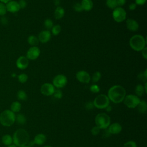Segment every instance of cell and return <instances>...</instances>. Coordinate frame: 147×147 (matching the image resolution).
<instances>
[{"label": "cell", "mask_w": 147, "mask_h": 147, "mask_svg": "<svg viewBox=\"0 0 147 147\" xmlns=\"http://www.w3.org/2000/svg\"><path fill=\"white\" fill-rule=\"evenodd\" d=\"M61 26L59 25H53L51 29L52 34L54 36L58 35L60 33V32H61Z\"/></svg>", "instance_id": "cell-29"}, {"label": "cell", "mask_w": 147, "mask_h": 147, "mask_svg": "<svg viewBox=\"0 0 147 147\" xmlns=\"http://www.w3.org/2000/svg\"><path fill=\"white\" fill-rule=\"evenodd\" d=\"M44 27L48 30L49 29H51L53 27V22L52 21V20L49 19V18H47L46 19L45 21H44Z\"/></svg>", "instance_id": "cell-31"}, {"label": "cell", "mask_w": 147, "mask_h": 147, "mask_svg": "<svg viewBox=\"0 0 147 147\" xmlns=\"http://www.w3.org/2000/svg\"><path fill=\"white\" fill-rule=\"evenodd\" d=\"M46 139H47V138H46V136L45 134H44L42 133H39L34 137L33 141H34V144L41 145L45 143Z\"/></svg>", "instance_id": "cell-18"}, {"label": "cell", "mask_w": 147, "mask_h": 147, "mask_svg": "<svg viewBox=\"0 0 147 147\" xmlns=\"http://www.w3.org/2000/svg\"><path fill=\"white\" fill-rule=\"evenodd\" d=\"M43 147H52V146H50V145H46V146H44Z\"/></svg>", "instance_id": "cell-54"}, {"label": "cell", "mask_w": 147, "mask_h": 147, "mask_svg": "<svg viewBox=\"0 0 147 147\" xmlns=\"http://www.w3.org/2000/svg\"><path fill=\"white\" fill-rule=\"evenodd\" d=\"M7 147H17V146H16L14 144H11L9 146H7Z\"/></svg>", "instance_id": "cell-52"}, {"label": "cell", "mask_w": 147, "mask_h": 147, "mask_svg": "<svg viewBox=\"0 0 147 147\" xmlns=\"http://www.w3.org/2000/svg\"><path fill=\"white\" fill-rule=\"evenodd\" d=\"M90 90L93 93H98L100 91V88L96 84H92L90 86Z\"/></svg>", "instance_id": "cell-37"}, {"label": "cell", "mask_w": 147, "mask_h": 147, "mask_svg": "<svg viewBox=\"0 0 147 147\" xmlns=\"http://www.w3.org/2000/svg\"><path fill=\"white\" fill-rule=\"evenodd\" d=\"M146 86H147V83H146V82H145V86L144 87V90H145V93H146V92H147V88H146Z\"/></svg>", "instance_id": "cell-51"}, {"label": "cell", "mask_w": 147, "mask_h": 147, "mask_svg": "<svg viewBox=\"0 0 147 147\" xmlns=\"http://www.w3.org/2000/svg\"><path fill=\"white\" fill-rule=\"evenodd\" d=\"M40 55V49L37 47H31L27 51L26 57L28 60H36Z\"/></svg>", "instance_id": "cell-10"}, {"label": "cell", "mask_w": 147, "mask_h": 147, "mask_svg": "<svg viewBox=\"0 0 147 147\" xmlns=\"http://www.w3.org/2000/svg\"><path fill=\"white\" fill-rule=\"evenodd\" d=\"M80 3L83 10L86 11L91 10L93 7V2L92 0H82Z\"/></svg>", "instance_id": "cell-19"}, {"label": "cell", "mask_w": 147, "mask_h": 147, "mask_svg": "<svg viewBox=\"0 0 147 147\" xmlns=\"http://www.w3.org/2000/svg\"><path fill=\"white\" fill-rule=\"evenodd\" d=\"M122 126L117 122H115L110 125L108 127V131L110 134H117L122 130Z\"/></svg>", "instance_id": "cell-17"}, {"label": "cell", "mask_w": 147, "mask_h": 147, "mask_svg": "<svg viewBox=\"0 0 147 147\" xmlns=\"http://www.w3.org/2000/svg\"><path fill=\"white\" fill-rule=\"evenodd\" d=\"M140 100V99L137 95L129 94L125 96L123 101L126 107L130 109H133L137 107Z\"/></svg>", "instance_id": "cell-7"}, {"label": "cell", "mask_w": 147, "mask_h": 147, "mask_svg": "<svg viewBox=\"0 0 147 147\" xmlns=\"http://www.w3.org/2000/svg\"><path fill=\"white\" fill-rule=\"evenodd\" d=\"M145 92L144 86L142 84H137L135 88V93L137 96H141Z\"/></svg>", "instance_id": "cell-27"}, {"label": "cell", "mask_w": 147, "mask_h": 147, "mask_svg": "<svg viewBox=\"0 0 147 147\" xmlns=\"http://www.w3.org/2000/svg\"><path fill=\"white\" fill-rule=\"evenodd\" d=\"M53 2H54V4L56 6H57H57H59V4L60 3V0H54Z\"/></svg>", "instance_id": "cell-47"}, {"label": "cell", "mask_w": 147, "mask_h": 147, "mask_svg": "<svg viewBox=\"0 0 147 147\" xmlns=\"http://www.w3.org/2000/svg\"><path fill=\"white\" fill-rule=\"evenodd\" d=\"M93 103L94 107L98 109H103L109 105L110 100L107 95L105 94H100L94 99Z\"/></svg>", "instance_id": "cell-6"}, {"label": "cell", "mask_w": 147, "mask_h": 147, "mask_svg": "<svg viewBox=\"0 0 147 147\" xmlns=\"http://www.w3.org/2000/svg\"><path fill=\"white\" fill-rule=\"evenodd\" d=\"M0 21L1 22V24L3 25H6L7 24V19L6 18V17H5V16H2L0 20Z\"/></svg>", "instance_id": "cell-42"}, {"label": "cell", "mask_w": 147, "mask_h": 147, "mask_svg": "<svg viewBox=\"0 0 147 147\" xmlns=\"http://www.w3.org/2000/svg\"><path fill=\"white\" fill-rule=\"evenodd\" d=\"M84 107H85L86 109H87L88 110H90L93 109L94 107V105L93 102L88 101V102H86L85 105H84Z\"/></svg>", "instance_id": "cell-39"}, {"label": "cell", "mask_w": 147, "mask_h": 147, "mask_svg": "<svg viewBox=\"0 0 147 147\" xmlns=\"http://www.w3.org/2000/svg\"><path fill=\"white\" fill-rule=\"evenodd\" d=\"M13 143L17 147H21L28 144L29 141V135L24 129H17L12 137Z\"/></svg>", "instance_id": "cell-2"}, {"label": "cell", "mask_w": 147, "mask_h": 147, "mask_svg": "<svg viewBox=\"0 0 147 147\" xmlns=\"http://www.w3.org/2000/svg\"><path fill=\"white\" fill-rule=\"evenodd\" d=\"M28 145H29V146H30V147H32V146H33L34 145V141H29L28 142V144H27Z\"/></svg>", "instance_id": "cell-49"}, {"label": "cell", "mask_w": 147, "mask_h": 147, "mask_svg": "<svg viewBox=\"0 0 147 147\" xmlns=\"http://www.w3.org/2000/svg\"><path fill=\"white\" fill-rule=\"evenodd\" d=\"M100 78H101L100 72L99 71H96L93 74L92 77V80L94 83H96L100 79Z\"/></svg>", "instance_id": "cell-33"}, {"label": "cell", "mask_w": 147, "mask_h": 147, "mask_svg": "<svg viewBox=\"0 0 147 147\" xmlns=\"http://www.w3.org/2000/svg\"><path fill=\"white\" fill-rule=\"evenodd\" d=\"M106 3L107 6L111 9L114 10L117 7H118L117 0H106Z\"/></svg>", "instance_id": "cell-28"}, {"label": "cell", "mask_w": 147, "mask_h": 147, "mask_svg": "<svg viewBox=\"0 0 147 147\" xmlns=\"http://www.w3.org/2000/svg\"><path fill=\"white\" fill-rule=\"evenodd\" d=\"M105 109H106V111H108V112L111 111V110H112V107H111V106H110V105L107 106Z\"/></svg>", "instance_id": "cell-48"}, {"label": "cell", "mask_w": 147, "mask_h": 147, "mask_svg": "<svg viewBox=\"0 0 147 147\" xmlns=\"http://www.w3.org/2000/svg\"><path fill=\"white\" fill-rule=\"evenodd\" d=\"M146 72H147V69H146L145 70V71H144L143 73H141V74H139L138 76V78H139L140 80H142V81H144V82H146V79H147V74H146Z\"/></svg>", "instance_id": "cell-36"}, {"label": "cell", "mask_w": 147, "mask_h": 147, "mask_svg": "<svg viewBox=\"0 0 147 147\" xmlns=\"http://www.w3.org/2000/svg\"><path fill=\"white\" fill-rule=\"evenodd\" d=\"M100 129L98 126H94L92 129L91 130V134L94 136H96L98 135L99 132H100Z\"/></svg>", "instance_id": "cell-40"}, {"label": "cell", "mask_w": 147, "mask_h": 147, "mask_svg": "<svg viewBox=\"0 0 147 147\" xmlns=\"http://www.w3.org/2000/svg\"><path fill=\"white\" fill-rule=\"evenodd\" d=\"M17 98L20 100H26L28 98V96L24 90H20L17 93Z\"/></svg>", "instance_id": "cell-26"}, {"label": "cell", "mask_w": 147, "mask_h": 147, "mask_svg": "<svg viewBox=\"0 0 147 147\" xmlns=\"http://www.w3.org/2000/svg\"><path fill=\"white\" fill-rule=\"evenodd\" d=\"M53 96L55 98L57 99H61L63 96V92L60 89H57L55 90V92L53 93Z\"/></svg>", "instance_id": "cell-35"}, {"label": "cell", "mask_w": 147, "mask_h": 147, "mask_svg": "<svg viewBox=\"0 0 147 147\" xmlns=\"http://www.w3.org/2000/svg\"><path fill=\"white\" fill-rule=\"evenodd\" d=\"M51 37V33L49 30H42L38 34V39L39 42L42 43H46L48 42Z\"/></svg>", "instance_id": "cell-15"}, {"label": "cell", "mask_w": 147, "mask_h": 147, "mask_svg": "<svg viewBox=\"0 0 147 147\" xmlns=\"http://www.w3.org/2000/svg\"><path fill=\"white\" fill-rule=\"evenodd\" d=\"M142 56H143V57L146 60L147 59V48L145 47L142 51Z\"/></svg>", "instance_id": "cell-43"}, {"label": "cell", "mask_w": 147, "mask_h": 147, "mask_svg": "<svg viewBox=\"0 0 147 147\" xmlns=\"http://www.w3.org/2000/svg\"><path fill=\"white\" fill-rule=\"evenodd\" d=\"M7 13L6 4L0 2V16H5Z\"/></svg>", "instance_id": "cell-32"}, {"label": "cell", "mask_w": 147, "mask_h": 147, "mask_svg": "<svg viewBox=\"0 0 147 147\" xmlns=\"http://www.w3.org/2000/svg\"><path fill=\"white\" fill-rule=\"evenodd\" d=\"M7 11L11 13H16L20 10V6L17 1L12 0L6 4Z\"/></svg>", "instance_id": "cell-14"}, {"label": "cell", "mask_w": 147, "mask_h": 147, "mask_svg": "<svg viewBox=\"0 0 147 147\" xmlns=\"http://www.w3.org/2000/svg\"><path fill=\"white\" fill-rule=\"evenodd\" d=\"M126 2V0H117V6L118 7H121L123 6Z\"/></svg>", "instance_id": "cell-44"}, {"label": "cell", "mask_w": 147, "mask_h": 147, "mask_svg": "<svg viewBox=\"0 0 147 147\" xmlns=\"http://www.w3.org/2000/svg\"><path fill=\"white\" fill-rule=\"evenodd\" d=\"M28 42L30 45L32 47H37V45L39 43V40L38 37L34 35H30L28 38Z\"/></svg>", "instance_id": "cell-22"}, {"label": "cell", "mask_w": 147, "mask_h": 147, "mask_svg": "<svg viewBox=\"0 0 147 147\" xmlns=\"http://www.w3.org/2000/svg\"><path fill=\"white\" fill-rule=\"evenodd\" d=\"M16 121L19 125H24L26 123V118L23 114H18L16 115Z\"/></svg>", "instance_id": "cell-25"}, {"label": "cell", "mask_w": 147, "mask_h": 147, "mask_svg": "<svg viewBox=\"0 0 147 147\" xmlns=\"http://www.w3.org/2000/svg\"><path fill=\"white\" fill-rule=\"evenodd\" d=\"M55 88L54 86L49 83H44L40 88L41 92L45 96H50L53 94Z\"/></svg>", "instance_id": "cell-11"}, {"label": "cell", "mask_w": 147, "mask_h": 147, "mask_svg": "<svg viewBox=\"0 0 147 147\" xmlns=\"http://www.w3.org/2000/svg\"><path fill=\"white\" fill-rule=\"evenodd\" d=\"M52 83L55 87L59 89L64 87L67 84V78L64 75L59 74L53 78Z\"/></svg>", "instance_id": "cell-9"}, {"label": "cell", "mask_w": 147, "mask_h": 147, "mask_svg": "<svg viewBox=\"0 0 147 147\" xmlns=\"http://www.w3.org/2000/svg\"><path fill=\"white\" fill-rule=\"evenodd\" d=\"M136 7H137V5L135 3H131L129 6V8L130 10H135L136 9Z\"/></svg>", "instance_id": "cell-46"}, {"label": "cell", "mask_w": 147, "mask_h": 147, "mask_svg": "<svg viewBox=\"0 0 147 147\" xmlns=\"http://www.w3.org/2000/svg\"><path fill=\"white\" fill-rule=\"evenodd\" d=\"M123 147H137V144L133 141H129L124 144Z\"/></svg>", "instance_id": "cell-38"}, {"label": "cell", "mask_w": 147, "mask_h": 147, "mask_svg": "<svg viewBox=\"0 0 147 147\" xmlns=\"http://www.w3.org/2000/svg\"><path fill=\"white\" fill-rule=\"evenodd\" d=\"M146 41L141 34H136L133 36L129 41V44L130 47L136 51H141L146 45Z\"/></svg>", "instance_id": "cell-3"}, {"label": "cell", "mask_w": 147, "mask_h": 147, "mask_svg": "<svg viewBox=\"0 0 147 147\" xmlns=\"http://www.w3.org/2000/svg\"><path fill=\"white\" fill-rule=\"evenodd\" d=\"M2 142L6 146H9L13 144V138L9 134H5L2 137Z\"/></svg>", "instance_id": "cell-24"}, {"label": "cell", "mask_w": 147, "mask_h": 147, "mask_svg": "<svg viewBox=\"0 0 147 147\" xmlns=\"http://www.w3.org/2000/svg\"><path fill=\"white\" fill-rule=\"evenodd\" d=\"M137 107L138 111L141 113H145L147 110V103L144 100H140Z\"/></svg>", "instance_id": "cell-21"}, {"label": "cell", "mask_w": 147, "mask_h": 147, "mask_svg": "<svg viewBox=\"0 0 147 147\" xmlns=\"http://www.w3.org/2000/svg\"><path fill=\"white\" fill-rule=\"evenodd\" d=\"M16 122V115L10 110L7 109L0 114V123L6 127L11 126Z\"/></svg>", "instance_id": "cell-4"}, {"label": "cell", "mask_w": 147, "mask_h": 147, "mask_svg": "<svg viewBox=\"0 0 147 147\" xmlns=\"http://www.w3.org/2000/svg\"><path fill=\"white\" fill-rule=\"evenodd\" d=\"M16 64L18 69L21 70L25 69L29 65V60L26 56H21L17 59Z\"/></svg>", "instance_id": "cell-13"}, {"label": "cell", "mask_w": 147, "mask_h": 147, "mask_svg": "<svg viewBox=\"0 0 147 147\" xmlns=\"http://www.w3.org/2000/svg\"><path fill=\"white\" fill-rule=\"evenodd\" d=\"M21 147H30V146H29L28 145H24V146H21Z\"/></svg>", "instance_id": "cell-53"}, {"label": "cell", "mask_w": 147, "mask_h": 147, "mask_svg": "<svg viewBox=\"0 0 147 147\" xmlns=\"http://www.w3.org/2000/svg\"><path fill=\"white\" fill-rule=\"evenodd\" d=\"M21 104L18 101L13 102L10 106V110L13 113H18L21 110Z\"/></svg>", "instance_id": "cell-23"}, {"label": "cell", "mask_w": 147, "mask_h": 147, "mask_svg": "<svg viewBox=\"0 0 147 147\" xmlns=\"http://www.w3.org/2000/svg\"><path fill=\"white\" fill-rule=\"evenodd\" d=\"M126 25L127 28L131 32H136L139 28V24L134 19L129 18L126 21Z\"/></svg>", "instance_id": "cell-16"}, {"label": "cell", "mask_w": 147, "mask_h": 147, "mask_svg": "<svg viewBox=\"0 0 147 147\" xmlns=\"http://www.w3.org/2000/svg\"><path fill=\"white\" fill-rule=\"evenodd\" d=\"M95 122L99 129H107L110 124V118L106 113H99L95 117Z\"/></svg>", "instance_id": "cell-5"}, {"label": "cell", "mask_w": 147, "mask_h": 147, "mask_svg": "<svg viewBox=\"0 0 147 147\" xmlns=\"http://www.w3.org/2000/svg\"><path fill=\"white\" fill-rule=\"evenodd\" d=\"M146 0H135V3L137 5H143L146 3Z\"/></svg>", "instance_id": "cell-45"}, {"label": "cell", "mask_w": 147, "mask_h": 147, "mask_svg": "<svg viewBox=\"0 0 147 147\" xmlns=\"http://www.w3.org/2000/svg\"><path fill=\"white\" fill-rule=\"evenodd\" d=\"M18 3V5L20 6V9L25 8L26 5H27V3H26V1L25 0H19Z\"/></svg>", "instance_id": "cell-41"}, {"label": "cell", "mask_w": 147, "mask_h": 147, "mask_svg": "<svg viewBox=\"0 0 147 147\" xmlns=\"http://www.w3.org/2000/svg\"><path fill=\"white\" fill-rule=\"evenodd\" d=\"M76 78L77 80L83 83H88L91 80V76L90 74L86 71H79L76 74Z\"/></svg>", "instance_id": "cell-12"}, {"label": "cell", "mask_w": 147, "mask_h": 147, "mask_svg": "<svg viewBox=\"0 0 147 147\" xmlns=\"http://www.w3.org/2000/svg\"><path fill=\"white\" fill-rule=\"evenodd\" d=\"M17 78H18V82H20L21 83H25V82H27L28 79V75L25 73L20 74V75H18Z\"/></svg>", "instance_id": "cell-30"}, {"label": "cell", "mask_w": 147, "mask_h": 147, "mask_svg": "<svg viewBox=\"0 0 147 147\" xmlns=\"http://www.w3.org/2000/svg\"><path fill=\"white\" fill-rule=\"evenodd\" d=\"M112 16L115 22H122L126 19V12L123 8L121 7H117L113 10Z\"/></svg>", "instance_id": "cell-8"}, {"label": "cell", "mask_w": 147, "mask_h": 147, "mask_svg": "<svg viewBox=\"0 0 147 147\" xmlns=\"http://www.w3.org/2000/svg\"><path fill=\"white\" fill-rule=\"evenodd\" d=\"M65 14L64 9L61 6L56 7L54 11V17L56 20H60L62 18Z\"/></svg>", "instance_id": "cell-20"}, {"label": "cell", "mask_w": 147, "mask_h": 147, "mask_svg": "<svg viewBox=\"0 0 147 147\" xmlns=\"http://www.w3.org/2000/svg\"><path fill=\"white\" fill-rule=\"evenodd\" d=\"M73 8L75 10V11L76 12H81L83 10L81 3L79 2L75 3L73 6Z\"/></svg>", "instance_id": "cell-34"}, {"label": "cell", "mask_w": 147, "mask_h": 147, "mask_svg": "<svg viewBox=\"0 0 147 147\" xmlns=\"http://www.w3.org/2000/svg\"><path fill=\"white\" fill-rule=\"evenodd\" d=\"M11 1H12V0H0V2L3 3L5 4H6L7 3H8L9 2Z\"/></svg>", "instance_id": "cell-50"}, {"label": "cell", "mask_w": 147, "mask_h": 147, "mask_svg": "<svg viewBox=\"0 0 147 147\" xmlns=\"http://www.w3.org/2000/svg\"><path fill=\"white\" fill-rule=\"evenodd\" d=\"M126 96L125 89L120 85H115L110 88L107 96L110 100L115 103L122 102Z\"/></svg>", "instance_id": "cell-1"}]
</instances>
